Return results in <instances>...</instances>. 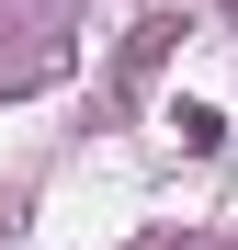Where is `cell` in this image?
I'll return each mask as SVG.
<instances>
[]
</instances>
